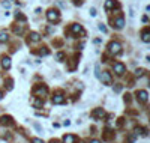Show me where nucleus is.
I'll list each match as a JSON object with an SVG mask.
<instances>
[{
    "label": "nucleus",
    "mask_w": 150,
    "mask_h": 143,
    "mask_svg": "<svg viewBox=\"0 0 150 143\" xmlns=\"http://www.w3.org/2000/svg\"><path fill=\"white\" fill-rule=\"evenodd\" d=\"M33 95L38 97V98H44L48 95V87L45 84H39V86H35L33 89Z\"/></svg>",
    "instance_id": "nucleus-1"
},
{
    "label": "nucleus",
    "mask_w": 150,
    "mask_h": 143,
    "mask_svg": "<svg viewBox=\"0 0 150 143\" xmlns=\"http://www.w3.org/2000/svg\"><path fill=\"white\" fill-rule=\"evenodd\" d=\"M108 51H110L111 54H114V56H119V54L122 53V45H120L117 41H111V42L108 44Z\"/></svg>",
    "instance_id": "nucleus-2"
},
{
    "label": "nucleus",
    "mask_w": 150,
    "mask_h": 143,
    "mask_svg": "<svg viewBox=\"0 0 150 143\" xmlns=\"http://www.w3.org/2000/svg\"><path fill=\"white\" fill-rule=\"evenodd\" d=\"M47 18H48L50 23H57V21H60V14L56 9H50L47 12Z\"/></svg>",
    "instance_id": "nucleus-3"
},
{
    "label": "nucleus",
    "mask_w": 150,
    "mask_h": 143,
    "mask_svg": "<svg viewBox=\"0 0 150 143\" xmlns=\"http://www.w3.org/2000/svg\"><path fill=\"white\" fill-rule=\"evenodd\" d=\"M113 69H114V72H116L117 75H123L125 71H126V66H125L122 62H116V63L113 65Z\"/></svg>",
    "instance_id": "nucleus-4"
},
{
    "label": "nucleus",
    "mask_w": 150,
    "mask_h": 143,
    "mask_svg": "<svg viewBox=\"0 0 150 143\" xmlns=\"http://www.w3.org/2000/svg\"><path fill=\"white\" fill-rule=\"evenodd\" d=\"M71 32H72L74 35H81V36H86V30L83 29V26H81V24H72Z\"/></svg>",
    "instance_id": "nucleus-5"
},
{
    "label": "nucleus",
    "mask_w": 150,
    "mask_h": 143,
    "mask_svg": "<svg viewBox=\"0 0 150 143\" xmlns=\"http://www.w3.org/2000/svg\"><path fill=\"white\" fill-rule=\"evenodd\" d=\"M137 98H138L140 103L146 104V103L149 101V93H147L146 90H138V92H137Z\"/></svg>",
    "instance_id": "nucleus-6"
},
{
    "label": "nucleus",
    "mask_w": 150,
    "mask_h": 143,
    "mask_svg": "<svg viewBox=\"0 0 150 143\" xmlns=\"http://www.w3.org/2000/svg\"><path fill=\"white\" fill-rule=\"evenodd\" d=\"M99 80H102V81H104V84H111V74H110L108 71H104V72L101 74Z\"/></svg>",
    "instance_id": "nucleus-7"
},
{
    "label": "nucleus",
    "mask_w": 150,
    "mask_h": 143,
    "mask_svg": "<svg viewBox=\"0 0 150 143\" xmlns=\"http://www.w3.org/2000/svg\"><path fill=\"white\" fill-rule=\"evenodd\" d=\"M125 26V20H123V17L120 15V17H117L114 21H113V27H116V29H122Z\"/></svg>",
    "instance_id": "nucleus-8"
},
{
    "label": "nucleus",
    "mask_w": 150,
    "mask_h": 143,
    "mask_svg": "<svg viewBox=\"0 0 150 143\" xmlns=\"http://www.w3.org/2000/svg\"><path fill=\"white\" fill-rule=\"evenodd\" d=\"M39 41H41V35L36 33V32H30V35H29V44L30 42H39Z\"/></svg>",
    "instance_id": "nucleus-9"
},
{
    "label": "nucleus",
    "mask_w": 150,
    "mask_h": 143,
    "mask_svg": "<svg viewBox=\"0 0 150 143\" xmlns=\"http://www.w3.org/2000/svg\"><path fill=\"white\" fill-rule=\"evenodd\" d=\"M65 103V97L62 95V93H57V95H54L53 97V104H63Z\"/></svg>",
    "instance_id": "nucleus-10"
},
{
    "label": "nucleus",
    "mask_w": 150,
    "mask_h": 143,
    "mask_svg": "<svg viewBox=\"0 0 150 143\" xmlns=\"http://www.w3.org/2000/svg\"><path fill=\"white\" fill-rule=\"evenodd\" d=\"M113 8H120V5H119L117 2H114V0H107V2H105V9L110 11V9H113Z\"/></svg>",
    "instance_id": "nucleus-11"
},
{
    "label": "nucleus",
    "mask_w": 150,
    "mask_h": 143,
    "mask_svg": "<svg viewBox=\"0 0 150 143\" xmlns=\"http://www.w3.org/2000/svg\"><path fill=\"white\" fill-rule=\"evenodd\" d=\"M2 66H3L5 69H9V68H11V57L3 56V57H2Z\"/></svg>",
    "instance_id": "nucleus-12"
},
{
    "label": "nucleus",
    "mask_w": 150,
    "mask_h": 143,
    "mask_svg": "<svg viewBox=\"0 0 150 143\" xmlns=\"http://www.w3.org/2000/svg\"><path fill=\"white\" fill-rule=\"evenodd\" d=\"M92 116H93V118H98V119H102V118L105 116V112H104L102 109H96V110H93Z\"/></svg>",
    "instance_id": "nucleus-13"
},
{
    "label": "nucleus",
    "mask_w": 150,
    "mask_h": 143,
    "mask_svg": "<svg viewBox=\"0 0 150 143\" xmlns=\"http://www.w3.org/2000/svg\"><path fill=\"white\" fill-rule=\"evenodd\" d=\"M0 125H12V118L11 116H2L0 118Z\"/></svg>",
    "instance_id": "nucleus-14"
},
{
    "label": "nucleus",
    "mask_w": 150,
    "mask_h": 143,
    "mask_svg": "<svg viewBox=\"0 0 150 143\" xmlns=\"http://www.w3.org/2000/svg\"><path fill=\"white\" fill-rule=\"evenodd\" d=\"M141 39H143L144 42H150V30L149 29H144V30L141 32Z\"/></svg>",
    "instance_id": "nucleus-15"
},
{
    "label": "nucleus",
    "mask_w": 150,
    "mask_h": 143,
    "mask_svg": "<svg viewBox=\"0 0 150 143\" xmlns=\"http://www.w3.org/2000/svg\"><path fill=\"white\" fill-rule=\"evenodd\" d=\"M63 142H65V143H75V142H77V137L72 136V134H68V136L63 137Z\"/></svg>",
    "instance_id": "nucleus-16"
},
{
    "label": "nucleus",
    "mask_w": 150,
    "mask_h": 143,
    "mask_svg": "<svg viewBox=\"0 0 150 143\" xmlns=\"http://www.w3.org/2000/svg\"><path fill=\"white\" fill-rule=\"evenodd\" d=\"M14 33L23 35V33H24V26H23V24H21V26H14Z\"/></svg>",
    "instance_id": "nucleus-17"
},
{
    "label": "nucleus",
    "mask_w": 150,
    "mask_h": 143,
    "mask_svg": "<svg viewBox=\"0 0 150 143\" xmlns=\"http://www.w3.org/2000/svg\"><path fill=\"white\" fill-rule=\"evenodd\" d=\"M9 39V35L6 33V32H2L0 33V44H3V42H6Z\"/></svg>",
    "instance_id": "nucleus-18"
},
{
    "label": "nucleus",
    "mask_w": 150,
    "mask_h": 143,
    "mask_svg": "<svg viewBox=\"0 0 150 143\" xmlns=\"http://www.w3.org/2000/svg\"><path fill=\"white\" fill-rule=\"evenodd\" d=\"M15 17H17V20H20V21H23V23H26V15H23L21 12H15Z\"/></svg>",
    "instance_id": "nucleus-19"
},
{
    "label": "nucleus",
    "mask_w": 150,
    "mask_h": 143,
    "mask_svg": "<svg viewBox=\"0 0 150 143\" xmlns=\"http://www.w3.org/2000/svg\"><path fill=\"white\" fill-rule=\"evenodd\" d=\"M38 53H39V56H48V54H50V51H48V48H47V47H42Z\"/></svg>",
    "instance_id": "nucleus-20"
},
{
    "label": "nucleus",
    "mask_w": 150,
    "mask_h": 143,
    "mask_svg": "<svg viewBox=\"0 0 150 143\" xmlns=\"http://www.w3.org/2000/svg\"><path fill=\"white\" fill-rule=\"evenodd\" d=\"M44 106V101H42V98L41 100H36V101H33V107L35 109H39V107H42Z\"/></svg>",
    "instance_id": "nucleus-21"
},
{
    "label": "nucleus",
    "mask_w": 150,
    "mask_h": 143,
    "mask_svg": "<svg viewBox=\"0 0 150 143\" xmlns=\"http://www.w3.org/2000/svg\"><path fill=\"white\" fill-rule=\"evenodd\" d=\"M146 74V69H143V68H140V69H135V75L137 77H143Z\"/></svg>",
    "instance_id": "nucleus-22"
},
{
    "label": "nucleus",
    "mask_w": 150,
    "mask_h": 143,
    "mask_svg": "<svg viewBox=\"0 0 150 143\" xmlns=\"http://www.w3.org/2000/svg\"><path fill=\"white\" fill-rule=\"evenodd\" d=\"M56 59H57L59 62H63V59H65V54H63V53H57V56H56Z\"/></svg>",
    "instance_id": "nucleus-23"
},
{
    "label": "nucleus",
    "mask_w": 150,
    "mask_h": 143,
    "mask_svg": "<svg viewBox=\"0 0 150 143\" xmlns=\"http://www.w3.org/2000/svg\"><path fill=\"white\" fill-rule=\"evenodd\" d=\"M95 69H96V77L99 78V77H101V71H99V65H96V66H95Z\"/></svg>",
    "instance_id": "nucleus-24"
},
{
    "label": "nucleus",
    "mask_w": 150,
    "mask_h": 143,
    "mask_svg": "<svg viewBox=\"0 0 150 143\" xmlns=\"http://www.w3.org/2000/svg\"><path fill=\"white\" fill-rule=\"evenodd\" d=\"M99 30H101V32H104V33H105V32H107V27H105V26H104V24H99Z\"/></svg>",
    "instance_id": "nucleus-25"
},
{
    "label": "nucleus",
    "mask_w": 150,
    "mask_h": 143,
    "mask_svg": "<svg viewBox=\"0 0 150 143\" xmlns=\"http://www.w3.org/2000/svg\"><path fill=\"white\" fill-rule=\"evenodd\" d=\"M90 15H92V17H96V9H95V8L90 9Z\"/></svg>",
    "instance_id": "nucleus-26"
},
{
    "label": "nucleus",
    "mask_w": 150,
    "mask_h": 143,
    "mask_svg": "<svg viewBox=\"0 0 150 143\" xmlns=\"http://www.w3.org/2000/svg\"><path fill=\"white\" fill-rule=\"evenodd\" d=\"M74 5H77V6H81V5H83V0H74Z\"/></svg>",
    "instance_id": "nucleus-27"
},
{
    "label": "nucleus",
    "mask_w": 150,
    "mask_h": 143,
    "mask_svg": "<svg viewBox=\"0 0 150 143\" xmlns=\"http://www.w3.org/2000/svg\"><path fill=\"white\" fill-rule=\"evenodd\" d=\"M32 143H44V140H41V139H32Z\"/></svg>",
    "instance_id": "nucleus-28"
},
{
    "label": "nucleus",
    "mask_w": 150,
    "mask_h": 143,
    "mask_svg": "<svg viewBox=\"0 0 150 143\" xmlns=\"http://www.w3.org/2000/svg\"><path fill=\"white\" fill-rule=\"evenodd\" d=\"M8 89H9V90L12 89V80H11V78L8 80Z\"/></svg>",
    "instance_id": "nucleus-29"
},
{
    "label": "nucleus",
    "mask_w": 150,
    "mask_h": 143,
    "mask_svg": "<svg viewBox=\"0 0 150 143\" xmlns=\"http://www.w3.org/2000/svg\"><path fill=\"white\" fill-rule=\"evenodd\" d=\"M2 5H3V8H9V6H11V3H9V2H3Z\"/></svg>",
    "instance_id": "nucleus-30"
},
{
    "label": "nucleus",
    "mask_w": 150,
    "mask_h": 143,
    "mask_svg": "<svg viewBox=\"0 0 150 143\" xmlns=\"http://www.w3.org/2000/svg\"><path fill=\"white\" fill-rule=\"evenodd\" d=\"M114 90H116V92H120V90H122V86H120V84H117V86L114 87Z\"/></svg>",
    "instance_id": "nucleus-31"
},
{
    "label": "nucleus",
    "mask_w": 150,
    "mask_h": 143,
    "mask_svg": "<svg viewBox=\"0 0 150 143\" xmlns=\"http://www.w3.org/2000/svg\"><path fill=\"white\" fill-rule=\"evenodd\" d=\"M90 143H101V142H99V140H92Z\"/></svg>",
    "instance_id": "nucleus-32"
},
{
    "label": "nucleus",
    "mask_w": 150,
    "mask_h": 143,
    "mask_svg": "<svg viewBox=\"0 0 150 143\" xmlns=\"http://www.w3.org/2000/svg\"><path fill=\"white\" fill-rule=\"evenodd\" d=\"M2 98H3V93H2V92H0V100H2Z\"/></svg>",
    "instance_id": "nucleus-33"
}]
</instances>
